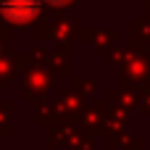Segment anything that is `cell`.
I'll list each match as a JSON object with an SVG mask.
<instances>
[{"mask_svg":"<svg viewBox=\"0 0 150 150\" xmlns=\"http://www.w3.org/2000/svg\"><path fill=\"white\" fill-rule=\"evenodd\" d=\"M42 8V0H0V11L8 21L13 24H26L32 21Z\"/></svg>","mask_w":150,"mask_h":150,"instance_id":"6da1fadb","label":"cell"},{"mask_svg":"<svg viewBox=\"0 0 150 150\" xmlns=\"http://www.w3.org/2000/svg\"><path fill=\"white\" fill-rule=\"evenodd\" d=\"M50 5H63V3H71V0H47Z\"/></svg>","mask_w":150,"mask_h":150,"instance_id":"7a4b0ae2","label":"cell"}]
</instances>
